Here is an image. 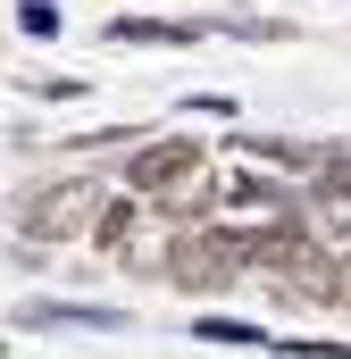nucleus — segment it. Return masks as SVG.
<instances>
[{
  "mask_svg": "<svg viewBox=\"0 0 351 359\" xmlns=\"http://www.w3.org/2000/svg\"><path fill=\"white\" fill-rule=\"evenodd\" d=\"M335 301H351V259H343V268H335Z\"/></svg>",
  "mask_w": 351,
  "mask_h": 359,
  "instance_id": "7",
  "label": "nucleus"
},
{
  "mask_svg": "<svg viewBox=\"0 0 351 359\" xmlns=\"http://www.w3.org/2000/svg\"><path fill=\"white\" fill-rule=\"evenodd\" d=\"M17 25H25V34H42V42H51V34H59V8H51V0H25V17H17Z\"/></svg>",
  "mask_w": 351,
  "mask_h": 359,
  "instance_id": "6",
  "label": "nucleus"
},
{
  "mask_svg": "<svg viewBox=\"0 0 351 359\" xmlns=\"http://www.w3.org/2000/svg\"><path fill=\"white\" fill-rule=\"evenodd\" d=\"M201 343H260V326H243V318H201Z\"/></svg>",
  "mask_w": 351,
  "mask_h": 359,
  "instance_id": "5",
  "label": "nucleus"
},
{
  "mask_svg": "<svg viewBox=\"0 0 351 359\" xmlns=\"http://www.w3.org/2000/svg\"><path fill=\"white\" fill-rule=\"evenodd\" d=\"M92 226H100V184L92 176H67V184L25 201V234L34 243H67V234H92Z\"/></svg>",
  "mask_w": 351,
  "mask_h": 359,
  "instance_id": "2",
  "label": "nucleus"
},
{
  "mask_svg": "<svg viewBox=\"0 0 351 359\" xmlns=\"http://www.w3.org/2000/svg\"><path fill=\"white\" fill-rule=\"evenodd\" d=\"M126 184L134 192H168V184H201V151L176 134V142H143L134 159H126Z\"/></svg>",
  "mask_w": 351,
  "mask_h": 359,
  "instance_id": "3",
  "label": "nucleus"
},
{
  "mask_svg": "<svg viewBox=\"0 0 351 359\" xmlns=\"http://www.w3.org/2000/svg\"><path fill=\"white\" fill-rule=\"evenodd\" d=\"M117 42H192V25H151V17H126Z\"/></svg>",
  "mask_w": 351,
  "mask_h": 359,
  "instance_id": "4",
  "label": "nucleus"
},
{
  "mask_svg": "<svg viewBox=\"0 0 351 359\" xmlns=\"http://www.w3.org/2000/svg\"><path fill=\"white\" fill-rule=\"evenodd\" d=\"M251 259V234H226V226H184L168 251V276L176 284H192V292H209V284H226V276Z\"/></svg>",
  "mask_w": 351,
  "mask_h": 359,
  "instance_id": "1",
  "label": "nucleus"
},
{
  "mask_svg": "<svg viewBox=\"0 0 351 359\" xmlns=\"http://www.w3.org/2000/svg\"><path fill=\"white\" fill-rule=\"evenodd\" d=\"M326 184H343V192H351V159H335V168H326Z\"/></svg>",
  "mask_w": 351,
  "mask_h": 359,
  "instance_id": "8",
  "label": "nucleus"
}]
</instances>
